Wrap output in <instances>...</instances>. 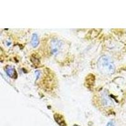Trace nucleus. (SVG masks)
<instances>
[{"label":"nucleus","instance_id":"obj_2","mask_svg":"<svg viewBox=\"0 0 126 126\" xmlns=\"http://www.w3.org/2000/svg\"><path fill=\"white\" fill-rule=\"evenodd\" d=\"M52 53L56 56L61 54L64 50V44L61 40H53L50 44Z\"/></svg>","mask_w":126,"mask_h":126},{"label":"nucleus","instance_id":"obj_4","mask_svg":"<svg viewBox=\"0 0 126 126\" xmlns=\"http://www.w3.org/2000/svg\"><path fill=\"white\" fill-rule=\"evenodd\" d=\"M102 102L105 106H110L112 104V101L107 93H103L102 95Z\"/></svg>","mask_w":126,"mask_h":126},{"label":"nucleus","instance_id":"obj_5","mask_svg":"<svg viewBox=\"0 0 126 126\" xmlns=\"http://www.w3.org/2000/svg\"><path fill=\"white\" fill-rule=\"evenodd\" d=\"M39 38H38L37 35L34 33L32 35V40H31V44L32 46H33V47H36L37 46L39 45Z\"/></svg>","mask_w":126,"mask_h":126},{"label":"nucleus","instance_id":"obj_3","mask_svg":"<svg viewBox=\"0 0 126 126\" xmlns=\"http://www.w3.org/2000/svg\"><path fill=\"white\" fill-rule=\"evenodd\" d=\"M6 73H7L8 76L9 77L12 78L13 79H15L17 77V75H16V70L14 69V67H12V66H7L6 69Z\"/></svg>","mask_w":126,"mask_h":126},{"label":"nucleus","instance_id":"obj_8","mask_svg":"<svg viewBox=\"0 0 126 126\" xmlns=\"http://www.w3.org/2000/svg\"><path fill=\"white\" fill-rule=\"evenodd\" d=\"M78 126V125H75V126Z\"/></svg>","mask_w":126,"mask_h":126},{"label":"nucleus","instance_id":"obj_1","mask_svg":"<svg viewBox=\"0 0 126 126\" xmlns=\"http://www.w3.org/2000/svg\"><path fill=\"white\" fill-rule=\"evenodd\" d=\"M97 67L99 71L103 75H112L115 71L114 63L111 58L107 56H102L99 58Z\"/></svg>","mask_w":126,"mask_h":126},{"label":"nucleus","instance_id":"obj_7","mask_svg":"<svg viewBox=\"0 0 126 126\" xmlns=\"http://www.w3.org/2000/svg\"><path fill=\"white\" fill-rule=\"evenodd\" d=\"M106 126H115V124L113 121H110V122H109V123L107 124Z\"/></svg>","mask_w":126,"mask_h":126},{"label":"nucleus","instance_id":"obj_6","mask_svg":"<svg viewBox=\"0 0 126 126\" xmlns=\"http://www.w3.org/2000/svg\"><path fill=\"white\" fill-rule=\"evenodd\" d=\"M55 120H56V122L59 124V126H66V122H64V120H63L61 116H60L59 115H55Z\"/></svg>","mask_w":126,"mask_h":126}]
</instances>
